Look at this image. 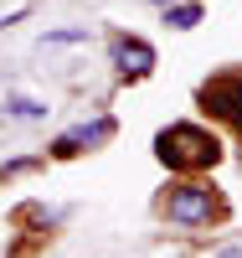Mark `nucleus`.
I'll return each instance as SVG.
<instances>
[{
    "label": "nucleus",
    "mask_w": 242,
    "mask_h": 258,
    "mask_svg": "<svg viewBox=\"0 0 242 258\" xmlns=\"http://www.w3.org/2000/svg\"><path fill=\"white\" fill-rule=\"evenodd\" d=\"M160 160L175 165V170H206L222 160V145H216V135H206L201 124H170L165 135L155 140Z\"/></svg>",
    "instance_id": "nucleus-1"
},
{
    "label": "nucleus",
    "mask_w": 242,
    "mask_h": 258,
    "mask_svg": "<svg viewBox=\"0 0 242 258\" xmlns=\"http://www.w3.org/2000/svg\"><path fill=\"white\" fill-rule=\"evenodd\" d=\"M216 212H222V207H216L211 186H175L170 202H165V217L181 222V227H206Z\"/></svg>",
    "instance_id": "nucleus-2"
},
{
    "label": "nucleus",
    "mask_w": 242,
    "mask_h": 258,
    "mask_svg": "<svg viewBox=\"0 0 242 258\" xmlns=\"http://www.w3.org/2000/svg\"><path fill=\"white\" fill-rule=\"evenodd\" d=\"M201 103H206L211 114H222V119H232V124L242 129V73H227V78L206 83V88H201Z\"/></svg>",
    "instance_id": "nucleus-3"
},
{
    "label": "nucleus",
    "mask_w": 242,
    "mask_h": 258,
    "mask_svg": "<svg viewBox=\"0 0 242 258\" xmlns=\"http://www.w3.org/2000/svg\"><path fill=\"white\" fill-rule=\"evenodd\" d=\"M114 68L124 78H144L149 68H155V47L139 41V36H124V41H114Z\"/></svg>",
    "instance_id": "nucleus-4"
},
{
    "label": "nucleus",
    "mask_w": 242,
    "mask_h": 258,
    "mask_svg": "<svg viewBox=\"0 0 242 258\" xmlns=\"http://www.w3.org/2000/svg\"><path fill=\"white\" fill-rule=\"evenodd\" d=\"M108 119H93V124H77V129H67V135H62L57 145H52V155H77L83 145H98V140H108Z\"/></svg>",
    "instance_id": "nucleus-5"
},
{
    "label": "nucleus",
    "mask_w": 242,
    "mask_h": 258,
    "mask_svg": "<svg viewBox=\"0 0 242 258\" xmlns=\"http://www.w3.org/2000/svg\"><path fill=\"white\" fill-rule=\"evenodd\" d=\"M6 109H11L16 119H41V114H47V103H36V98H11Z\"/></svg>",
    "instance_id": "nucleus-6"
},
{
    "label": "nucleus",
    "mask_w": 242,
    "mask_h": 258,
    "mask_svg": "<svg viewBox=\"0 0 242 258\" xmlns=\"http://www.w3.org/2000/svg\"><path fill=\"white\" fill-rule=\"evenodd\" d=\"M201 21V6H175L170 11V26H196Z\"/></svg>",
    "instance_id": "nucleus-7"
}]
</instances>
